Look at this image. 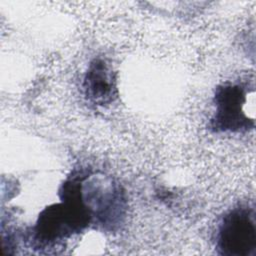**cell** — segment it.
Listing matches in <instances>:
<instances>
[{
    "label": "cell",
    "instance_id": "obj_1",
    "mask_svg": "<svg viewBox=\"0 0 256 256\" xmlns=\"http://www.w3.org/2000/svg\"><path fill=\"white\" fill-rule=\"evenodd\" d=\"M216 247L221 255H256V219L253 207L240 205L225 214L218 228Z\"/></svg>",
    "mask_w": 256,
    "mask_h": 256
},
{
    "label": "cell",
    "instance_id": "obj_2",
    "mask_svg": "<svg viewBox=\"0 0 256 256\" xmlns=\"http://www.w3.org/2000/svg\"><path fill=\"white\" fill-rule=\"evenodd\" d=\"M249 91L240 84L227 83L219 86L215 93V115L211 127L215 131L240 132L254 127V118L244 111Z\"/></svg>",
    "mask_w": 256,
    "mask_h": 256
},
{
    "label": "cell",
    "instance_id": "obj_3",
    "mask_svg": "<svg viewBox=\"0 0 256 256\" xmlns=\"http://www.w3.org/2000/svg\"><path fill=\"white\" fill-rule=\"evenodd\" d=\"M84 88L87 97L97 104L112 101L114 96L115 79L112 70L102 60L91 63L85 77Z\"/></svg>",
    "mask_w": 256,
    "mask_h": 256
}]
</instances>
